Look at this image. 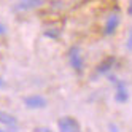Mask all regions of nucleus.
I'll return each instance as SVG.
<instances>
[{"label": "nucleus", "mask_w": 132, "mask_h": 132, "mask_svg": "<svg viewBox=\"0 0 132 132\" xmlns=\"http://www.w3.org/2000/svg\"><path fill=\"white\" fill-rule=\"evenodd\" d=\"M110 80L116 84V94H115V99L121 103H126L129 100V92H127V88H126V83L124 81H121L118 78H113L110 77Z\"/></svg>", "instance_id": "1"}, {"label": "nucleus", "mask_w": 132, "mask_h": 132, "mask_svg": "<svg viewBox=\"0 0 132 132\" xmlns=\"http://www.w3.org/2000/svg\"><path fill=\"white\" fill-rule=\"evenodd\" d=\"M57 126H59V130H61V132H80L78 122L75 121L73 118H70V116L61 118L59 122H57Z\"/></svg>", "instance_id": "2"}, {"label": "nucleus", "mask_w": 132, "mask_h": 132, "mask_svg": "<svg viewBox=\"0 0 132 132\" xmlns=\"http://www.w3.org/2000/svg\"><path fill=\"white\" fill-rule=\"evenodd\" d=\"M69 61H70V65L75 70L81 72V69H83V59H81V53H80V50L77 48V46L70 48V51H69Z\"/></svg>", "instance_id": "3"}, {"label": "nucleus", "mask_w": 132, "mask_h": 132, "mask_svg": "<svg viewBox=\"0 0 132 132\" xmlns=\"http://www.w3.org/2000/svg\"><path fill=\"white\" fill-rule=\"evenodd\" d=\"M24 103H26V107H29V108H42V107L46 105V100L42 96H30V97L24 99Z\"/></svg>", "instance_id": "4"}, {"label": "nucleus", "mask_w": 132, "mask_h": 132, "mask_svg": "<svg viewBox=\"0 0 132 132\" xmlns=\"http://www.w3.org/2000/svg\"><path fill=\"white\" fill-rule=\"evenodd\" d=\"M118 26H119V16L116 13L110 14V18L107 19V24H105V34L107 35L115 34V30L118 29Z\"/></svg>", "instance_id": "5"}, {"label": "nucleus", "mask_w": 132, "mask_h": 132, "mask_svg": "<svg viewBox=\"0 0 132 132\" xmlns=\"http://www.w3.org/2000/svg\"><path fill=\"white\" fill-rule=\"evenodd\" d=\"M0 124H3V126H11V127H16L18 124V119L11 115H8V113H3V111H0Z\"/></svg>", "instance_id": "6"}, {"label": "nucleus", "mask_w": 132, "mask_h": 132, "mask_svg": "<svg viewBox=\"0 0 132 132\" xmlns=\"http://www.w3.org/2000/svg\"><path fill=\"white\" fill-rule=\"evenodd\" d=\"M111 65H113V57H110V59H107V61H103L97 72H99V73H108V70L111 69Z\"/></svg>", "instance_id": "7"}, {"label": "nucleus", "mask_w": 132, "mask_h": 132, "mask_svg": "<svg viewBox=\"0 0 132 132\" xmlns=\"http://www.w3.org/2000/svg\"><path fill=\"white\" fill-rule=\"evenodd\" d=\"M126 46H127V50H132V30H130V35H129V40H127Z\"/></svg>", "instance_id": "8"}, {"label": "nucleus", "mask_w": 132, "mask_h": 132, "mask_svg": "<svg viewBox=\"0 0 132 132\" xmlns=\"http://www.w3.org/2000/svg\"><path fill=\"white\" fill-rule=\"evenodd\" d=\"M46 35H50L51 38H57V32H56V30H48V32H46Z\"/></svg>", "instance_id": "9"}, {"label": "nucleus", "mask_w": 132, "mask_h": 132, "mask_svg": "<svg viewBox=\"0 0 132 132\" xmlns=\"http://www.w3.org/2000/svg\"><path fill=\"white\" fill-rule=\"evenodd\" d=\"M110 132H118V129H116L115 124H111V126H110Z\"/></svg>", "instance_id": "10"}, {"label": "nucleus", "mask_w": 132, "mask_h": 132, "mask_svg": "<svg viewBox=\"0 0 132 132\" xmlns=\"http://www.w3.org/2000/svg\"><path fill=\"white\" fill-rule=\"evenodd\" d=\"M0 34H5V26L0 24Z\"/></svg>", "instance_id": "11"}, {"label": "nucleus", "mask_w": 132, "mask_h": 132, "mask_svg": "<svg viewBox=\"0 0 132 132\" xmlns=\"http://www.w3.org/2000/svg\"><path fill=\"white\" fill-rule=\"evenodd\" d=\"M37 132H51V130H48V129H38Z\"/></svg>", "instance_id": "12"}, {"label": "nucleus", "mask_w": 132, "mask_h": 132, "mask_svg": "<svg viewBox=\"0 0 132 132\" xmlns=\"http://www.w3.org/2000/svg\"><path fill=\"white\" fill-rule=\"evenodd\" d=\"M129 13L132 14V2H130V8H129Z\"/></svg>", "instance_id": "13"}, {"label": "nucleus", "mask_w": 132, "mask_h": 132, "mask_svg": "<svg viewBox=\"0 0 132 132\" xmlns=\"http://www.w3.org/2000/svg\"><path fill=\"white\" fill-rule=\"evenodd\" d=\"M0 86H3V80L2 78H0Z\"/></svg>", "instance_id": "14"}, {"label": "nucleus", "mask_w": 132, "mask_h": 132, "mask_svg": "<svg viewBox=\"0 0 132 132\" xmlns=\"http://www.w3.org/2000/svg\"><path fill=\"white\" fill-rule=\"evenodd\" d=\"M0 132H3V130H0Z\"/></svg>", "instance_id": "15"}]
</instances>
